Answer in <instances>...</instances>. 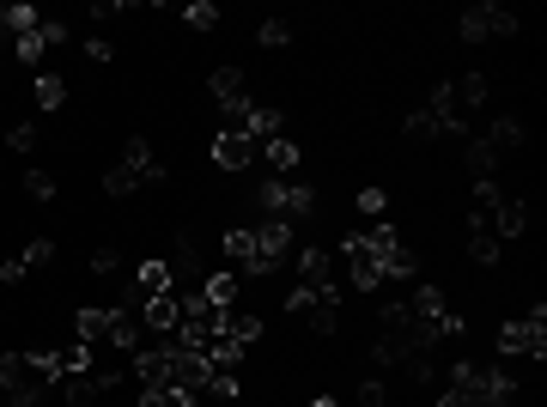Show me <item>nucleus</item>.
Instances as JSON below:
<instances>
[{"label": "nucleus", "instance_id": "1", "mask_svg": "<svg viewBox=\"0 0 547 407\" xmlns=\"http://www.w3.org/2000/svg\"><path fill=\"white\" fill-rule=\"evenodd\" d=\"M511 401H517L511 371H499V365H468V359L450 371V383L438 395V407H511Z\"/></svg>", "mask_w": 547, "mask_h": 407}, {"label": "nucleus", "instance_id": "2", "mask_svg": "<svg viewBox=\"0 0 547 407\" xmlns=\"http://www.w3.org/2000/svg\"><path fill=\"white\" fill-rule=\"evenodd\" d=\"M55 383H61L55 353H7L0 359V395H7V407H37Z\"/></svg>", "mask_w": 547, "mask_h": 407}, {"label": "nucleus", "instance_id": "3", "mask_svg": "<svg viewBox=\"0 0 547 407\" xmlns=\"http://www.w3.org/2000/svg\"><path fill=\"white\" fill-rule=\"evenodd\" d=\"M207 98L219 104V116H225V128H231V134H244V116H250V86H244V67H213V79H207Z\"/></svg>", "mask_w": 547, "mask_h": 407}, {"label": "nucleus", "instance_id": "4", "mask_svg": "<svg viewBox=\"0 0 547 407\" xmlns=\"http://www.w3.org/2000/svg\"><path fill=\"white\" fill-rule=\"evenodd\" d=\"M499 353L505 359H547V310H529V316H517V322H505L499 329Z\"/></svg>", "mask_w": 547, "mask_h": 407}, {"label": "nucleus", "instance_id": "5", "mask_svg": "<svg viewBox=\"0 0 547 407\" xmlns=\"http://www.w3.org/2000/svg\"><path fill=\"white\" fill-rule=\"evenodd\" d=\"M456 31H462V43H487V37H511L517 19H511V7H499V0H475Z\"/></svg>", "mask_w": 547, "mask_h": 407}, {"label": "nucleus", "instance_id": "6", "mask_svg": "<svg viewBox=\"0 0 547 407\" xmlns=\"http://www.w3.org/2000/svg\"><path fill=\"white\" fill-rule=\"evenodd\" d=\"M341 256H347V280H353V292H377V286H383V268H377V250H371V237H365V231H353V237L341 243Z\"/></svg>", "mask_w": 547, "mask_h": 407}, {"label": "nucleus", "instance_id": "7", "mask_svg": "<svg viewBox=\"0 0 547 407\" xmlns=\"http://www.w3.org/2000/svg\"><path fill=\"white\" fill-rule=\"evenodd\" d=\"M298 286H310L317 298H341L335 256H329V250H304V256H298Z\"/></svg>", "mask_w": 547, "mask_h": 407}, {"label": "nucleus", "instance_id": "8", "mask_svg": "<svg viewBox=\"0 0 547 407\" xmlns=\"http://www.w3.org/2000/svg\"><path fill=\"white\" fill-rule=\"evenodd\" d=\"M286 250H292V225H286V219H262V225H256V274L280 268Z\"/></svg>", "mask_w": 547, "mask_h": 407}, {"label": "nucleus", "instance_id": "9", "mask_svg": "<svg viewBox=\"0 0 547 407\" xmlns=\"http://www.w3.org/2000/svg\"><path fill=\"white\" fill-rule=\"evenodd\" d=\"M256 158H262V146H256L250 134H231V128H225V134L213 140V165H219V171H250Z\"/></svg>", "mask_w": 547, "mask_h": 407}, {"label": "nucleus", "instance_id": "10", "mask_svg": "<svg viewBox=\"0 0 547 407\" xmlns=\"http://www.w3.org/2000/svg\"><path fill=\"white\" fill-rule=\"evenodd\" d=\"M122 165L134 171V183H165V165H159V158H152V146L134 134L128 146H122Z\"/></svg>", "mask_w": 547, "mask_h": 407}, {"label": "nucleus", "instance_id": "11", "mask_svg": "<svg viewBox=\"0 0 547 407\" xmlns=\"http://www.w3.org/2000/svg\"><path fill=\"white\" fill-rule=\"evenodd\" d=\"M219 335H231L238 347H250V341H262V316H250L244 304H225V316H219Z\"/></svg>", "mask_w": 547, "mask_h": 407}, {"label": "nucleus", "instance_id": "12", "mask_svg": "<svg viewBox=\"0 0 547 407\" xmlns=\"http://www.w3.org/2000/svg\"><path fill=\"white\" fill-rule=\"evenodd\" d=\"M487 225H493V237L505 243V237H517L523 225H529V201H517V195H505L493 213H487Z\"/></svg>", "mask_w": 547, "mask_h": 407}, {"label": "nucleus", "instance_id": "13", "mask_svg": "<svg viewBox=\"0 0 547 407\" xmlns=\"http://www.w3.org/2000/svg\"><path fill=\"white\" fill-rule=\"evenodd\" d=\"M499 250H505V243L493 237V225H487V213H475V219H468V256H475V262H499Z\"/></svg>", "mask_w": 547, "mask_h": 407}, {"label": "nucleus", "instance_id": "14", "mask_svg": "<svg viewBox=\"0 0 547 407\" xmlns=\"http://www.w3.org/2000/svg\"><path fill=\"white\" fill-rule=\"evenodd\" d=\"M462 165H468V177L481 183V177H493V171H499V158H493V146H487L481 134H462Z\"/></svg>", "mask_w": 547, "mask_h": 407}, {"label": "nucleus", "instance_id": "15", "mask_svg": "<svg viewBox=\"0 0 547 407\" xmlns=\"http://www.w3.org/2000/svg\"><path fill=\"white\" fill-rule=\"evenodd\" d=\"M481 140L493 146V158H505V152H517V146H523V122H517V116H493Z\"/></svg>", "mask_w": 547, "mask_h": 407}, {"label": "nucleus", "instance_id": "16", "mask_svg": "<svg viewBox=\"0 0 547 407\" xmlns=\"http://www.w3.org/2000/svg\"><path fill=\"white\" fill-rule=\"evenodd\" d=\"M262 158H268V171H274V177H286V183H292V171H298V140L274 134V140H262Z\"/></svg>", "mask_w": 547, "mask_h": 407}, {"label": "nucleus", "instance_id": "17", "mask_svg": "<svg viewBox=\"0 0 547 407\" xmlns=\"http://www.w3.org/2000/svg\"><path fill=\"white\" fill-rule=\"evenodd\" d=\"M110 316H116V310H98V304H92V310H80L73 335H80L86 347H104V341H110Z\"/></svg>", "mask_w": 547, "mask_h": 407}, {"label": "nucleus", "instance_id": "18", "mask_svg": "<svg viewBox=\"0 0 547 407\" xmlns=\"http://www.w3.org/2000/svg\"><path fill=\"white\" fill-rule=\"evenodd\" d=\"M450 98H456L462 116H468V110H481V104H487V73H462L456 86H450Z\"/></svg>", "mask_w": 547, "mask_h": 407}, {"label": "nucleus", "instance_id": "19", "mask_svg": "<svg viewBox=\"0 0 547 407\" xmlns=\"http://www.w3.org/2000/svg\"><path fill=\"white\" fill-rule=\"evenodd\" d=\"M225 256L238 262V268H250V274H256V225H238V231H225Z\"/></svg>", "mask_w": 547, "mask_h": 407}, {"label": "nucleus", "instance_id": "20", "mask_svg": "<svg viewBox=\"0 0 547 407\" xmlns=\"http://www.w3.org/2000/svg\"><path fill=\"white\" fill-rule=\"evenodd\" d=\"M134 292H140V298H159V292H171V268H165V262H140Z\"/></svg>", "mask_w": 547, "mask_h": 407}, {"label": "nucleus", "instance_id": "21", "mask_svg": "<svg viewBox=\"0 0 547 407\" xmlns=\"http://www.w3.org/2000/svg\"><path fill=\"white\" fill-rule=\"evenodd\" d=\"M244 134L262 146V140H274L280 134V110H268V104H250V116H244Z\"/></svg>", "mask_w": 547, "mask_h": 407}, {"label": "nucleus", "instance_id": "22", "mask_svg": "<svg viewBox=\"0 0 547 407\" xmlns=\"http://www.w3.org/2000/svg\"><path fill=\"white\" fill-rule=\"evenodd\" d=\"M402 134H408V146H438V140H444L438 122H432V110H414V116L402 122Z\"/></svg>", "mask_w": 547, "mask_h": 407}, {"label": "nucleus", "instance_id": "23", "mask_svg": "<svg viewBox=\"0 0 547 407\" xmlns=\"http://www.w3.org/2000/svg\"><path fill=\"white\" fill-rule=\"evenodd\" d=\"M341 298H323V304H310L304 310V322H310V329H317V335H341V310H335Z\"/></svg>", "mask_w": 547, "mask_h": 407}, {"label": "nucleus", "instance_id": "24", "mask_svg": "<svg viewBox=\"0 0 547 407\" xmlns=\"http://www.w3.org/2000/svg\"><path fill=\"white\" fill-rule=\"evenodd\" d=\"M310 207H317V189H310V183H286V225L310 219Z\"/></svg>", "mask_w": 547, "mask_h": 407}, {"label": "nucleus", "instance_id": "25", "mask_svg": "<svg viewBox=\"0 0 547 407\" xmlns=\"http://www.w3.org/2000/svg\"><path fill=\"white\" fill-rule=\"evenodd\" d=\"M201 298L219 304V310H225V304H238V274H213V280L201 286Z\"/></svg>", "mask_w": 547, "mask_h": 407}, {"label": "nucleus", "instance_id": "26", "mask_svg": "<svg viewBox=\"0 0 547 407\" xmlns=\"http://www.w3.org/2000/svg\"><path fill=\"white\" fill-rule=\"evenodd\" d=\"M134 189H140V183H134L128 165H110V171H104V195H110V201H122V195H134Z\"/></svg>", "mask_w": 547, "mask_h": 407}, {"label": "nucleus", "instance_id": "27", "mask_svg": "<svg viewBox=\"0 0 547 407\" xmlns=\"http://www.w3.org/2000/svg\"><path fill=\"white\" fill-rule=\"evenodd\" d=\"M61 98H67V86H61L55 73H43L37 79V110H61Z\"/></svg>", "mask_w": 547, "mask_h": 407}, {"label": "nucleus", "instance_id": "28", "mask_svg": "<svg viewBox=\"0 0 547 407\" xmlns=\"http://www.w3.org/2000/svg\"><path fill=\"white\" fill-rule=\"evenodd\" d=\"M256 37H262V49H286V43H292V25H286V19H268Z\"/></svg>", "mask_w": 547, "mask_h": 407}, {"label": "nucleus", "instance_id": "29", "mask_svg": "<svg viewBox=\"0 0 547 407\" xmlns=\"http://www.w3.org/2000/svg\"><path fill=\"white\" fill-rule=\"evenodd\" d=\"M25 195L31 201H55V177L49 171H25Z\"/></svg>", "mask_w": 547, "mask_h": 407}, {"label": "nucleus", "instance_id": "30", "mask_svg": "<svg viewBox=\"0 0 547 407\" xmlns=\"http://www.w3.org/2000/svg\"><path fill=\"white\" fill-rule=\"evenodd\" d=\"M183 19H189L195 31H213V25H219V7H213V0H195V7H189Z\"/></svg>", "mask_w": 547, "mask_h": 407}, {"label": "nucleus", "instance_id": "31", "mask_svg": "<svg viewBox=\"0 0 547 407\" xmlns=\"http://www.w3.org/2000/svg\"><path fill=\"white\" fill-rule=\"evenodd\" d=\"M13 49H19V61H43V31H25V37H13Z\"/></svg>", "mask_w": 547, "mask_h": 407}, {"label": "nucleus", "instance_id": "32", "mask_svg": "<svg viewBox=\"0 0 547 407\" xmlns=\"http://www.w3.org/2000/svg\"><path fill=\"white\" fill-rule=\"evenodd\" d=\"M7 146H13V152H31V146H37V128H31V122H19V128L7 134Z\"/></svg>", "mask_w": 547, "mask_h": 407}, {"label": "nucleus", "instance_id": "33", "mask_svg": "<svg viewBox=\"0 0 547 407\" xmlns=\"http://www.w3.org/2000/svg\"><path fill=\"white\" fill-rule=\"evenodd\" d=\"M359 407H389V395H383V383L371 377V383H359Z\"/></svg>", "mask_w": 547, "mask_h": 407}, {"label": "nucleus", "instance_id": "34", "mask_svg": "<svg viewBox=\"0 0 547 407\" xmlns=\"http://www.w3.org/2000/svg\"><path fill=\"white\" fill-rule=\"evenodd\" d=\"M49 256H55V250H49V237H37V243H31V250H25V256H19V262H25V268H43V262H49Z\"/></svg>", "mask_w": 547, "mask_h": 407}, {"label": "nucleus", "instance_id": "35", "mask_svg": "<svg viewBox=\"0 0 547 407\" xmlns=\"http://www.w3.org/2000/svg\"><path fill=\"white\" fill-rule=\"evenodd\" d=\"M37 31H43V43H49V49H55V43H67V25H55V19H43Z\"/></svg>", "mask_w": 547, "mask_h": 407}, {"label": "nucleus", "instance_id": "36", "mask_svg": "<svg viewBox=\"0 0 547 407\" xmlns=\"http://www.w3.org/2000/svg\"><path fill=\"white\" fill-rule=\"evenodd\" d=\"M116 262H122L116 250H98V256H92V274H116Z\"/></svg>", "mask_w": 547, "mask_h": 407}, {"label": "nucleus", "instance_id": "37", "mask_svg": "<svg viewBox=\"0 0 547 407\" xmlns=\"http://www.w3.org/2000/svg\"><path fill=\"white\" fill-rule=\"evenodd\" d=\"M86 61H110V43L104 37H86Z\"/></svg>", "mask_w": 547, "mask_h": 407}, {"label": "nucleus", "instance_id": "38", "mask_svg": "<svg viewBox=\"0 0 547 407\" xmlns=\"http://www.w3.org/2000/svg\"><path fill=\"white\" fill-rule=\"evenodd\" d=\"M359 213H383V189H365L359 195Z\"/></svg>", "mask_w": 547, "mask_h": 407}, {"label": "nucleus", "instance_id": "39", "mask_svg": "<svg viewBox=\"0 0 547 407\" xmlns=\"http://www.w3.org/2000/svg\"><path fill=\"white\" fill-rule=\"evenodd\" d=\"M310 407H341V401H335V395H317V401H310Z\"/></svg>", "mask_w": 547, "mask_h": 407}]
</instances>
